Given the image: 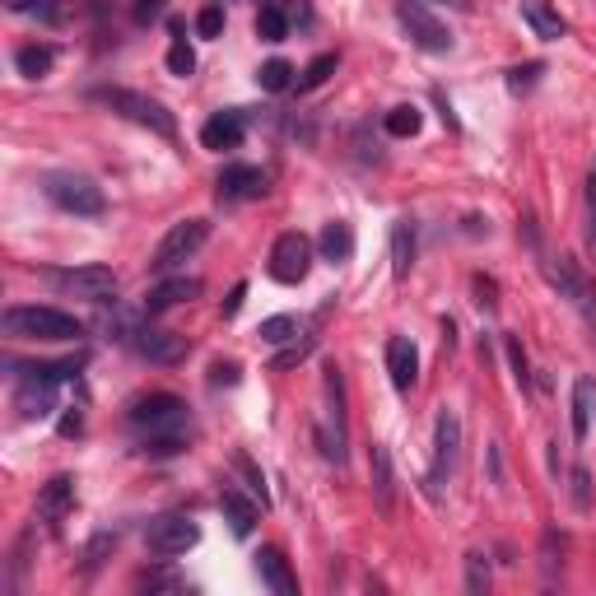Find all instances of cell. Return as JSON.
Here are the masks:
<instances>
[{
  "mask_svg": "<svg viewBox=\"0 0 596 596\" xmlns=\"http://www.w3.org/2000/svg\"><path fill=\"white\" fill-rule=\"evenodd\" d=\"M5 336L14 341H47V345H61V341H80L84 336V322L61 312V308H47V303H19V308H5L0 317Z\"/></svg>",
  "mask_w": 596,
  "mask_h": 596,
  "instance_id": "1",
  "label": "cell"
},
{
  "mask_svg": "<svg viewBox=\"0 0 596 596\" xmlns=\"http://www.w3.org/2000/svg\"><path fill=\"white\" fill-rule=\"evenodd\" d=\"M80 359H65V363H47V369H28L14 387V410L19 419H47L56 410V387L65 378H75Z\"/></svg>",
  "mask_w": 596,
  "mask_h": 596,
  "instance_id": "2",
  "label": "cell"
},
{
  "mask_svg": "<svg viewBox=\"0 0 596 596\" xmlns=\"http://www.w3.org/2000/svg\"><path fill=\"white\" fill-rule=\"evenodd\" d=\"M93 98H98V103H108L112 112L130 117L136 126H149L154 136H163V140L178 136V117L163 108L159 98H149V93H136V89H93Z\"/></svg>",
  "mask_w": 596,
  "mask_h": 596,
  "instance_id": "3",
  "label": "cell"
},
{
  "mask_svg": "<svg viewBox=\"0 0 596 596\" xmlns=\"http://www.w3.org/2000/svg\"><path fill=\"white\" fill-rule=\"evenodd\" d=\"M126 419L136 424L145 438H168V434H182L187 428V401H178L173 391H149L130 406Z\"/></svg>",
  "mask_w": 596,
  "mask_h": 596,
  "instance_id": "4",
  "label": "cell"
},
{
  "mask_svg": "<svg viewBox=\"0 0 596 596\" xmlns=\"http://www.w3.org/2000/svg\"><path fill=\"white\" fill-rule=\"evenodd\" d=\"M206 243H210V219H182V224H173L168 234H163V243L154 247L149 271H154V275H168V271L182 266V261H191Z\"/></svg>",
  "mask_w": 596,
  "mask_h": 596,
  "instance_id": "5",
  "label": "cell"
},
{
  "mask_svg": "<svg viewBox=\"0 0 596 596\" xmlns=\"http://www.w3.org/2000/svg\"><path fill=\"white\" fill-rule=\"evenodd\" d=\"M47 201L56 206V210H65V215H80V219H98L108 210V196H103V187H93L89 178H80V173H56V178H47Z\"/></svg>",
  "mask_w": 596,
  "mask_h": 596,
  "instance_id": "6",
  "label": "cell"
},
{
  "mask_svg": "<svg viewBox=\"0 0 596 596\" xmlns=\"http://www.w3.org/2000/svg\"><path fill=\"white\" fill-rule=\"evenodd\" d=\"M322 396H326V415L317 419V447L326 461H345V396H341V369L331 363L322 378Z\"/></svg>",
  "mask_w": 596,
  "mask_h": 596,
  "instance_id": "7",
  "label": "cell"
},
{
  "mask_svg": "<svg viewBox=\"0 0 596 596\" xmlns=\"http://www.w3.org/2000/svg\"><path fill=\"white\" fill-rule=\"evenodd\" d=\"M457 452H461V419H457V410H438V424H434V471H428V499H438L443 494V480L452 476V466H457Z\"/></svg>",
  "mask_w": 596,
  "mask_h": 596,
  "instance_id": "8",
  "label": "cell"
},
{
  "mask_svg": "<svg viewBox=\"0 0 596 596\" xmlns=\"http://www.w3.org/2000/svg\"><path fill=\"white\" fill-rule=\"evenodd\" d=\"M196 541H201V526H196L191 517H182V513L154 517L149 532H145V545H149L154 559H178V554H187Z\"/></svg>",
  "mask_w": 596,
  "mask_h": 596,
  "instance_id": "9",
  "label": "cell"
},
{
  "mask_svg": "<svg viewBox=\"0 0 596 596\" xmlns=\"http://www.w3.org/2000/svg\"><path fill=\"white\" fill-rule=\"evenodd\" d=\"M312 271V243L298 234V228H289V234H280L271 243V280L280 284H303Z\"/></svg>",
  "mask_w": 596,
  "mask_h": 596,
  "instance_id": "10",
  "label": "cell"
},
{
  "mask_svg": "<svg viewBox=\"0 0 596 596\" xmlns=\"http://www.w3.org/2000/svg\"><path fill=\"white\" fill-rule=\"evenodd\" d=\"M47 280L61 293H75L89 298V303H108L117 293V271L112 266H71V271H47Z\"/></svg>",
  "mask_w": 596,
  "mask_h": 596,
  "instance_id": "11",
  "label": "cell"
},
{
  "mask_svg": "<svg viewBox=\"0 0 596 596\" xmlns=\"http://www.w3.org/2000/svg\"><path fill=\"white\" fill-rule=\"evenodd\" d=\"M396 19H401V28L410 33V43L424 47V52H452V43H457L447 33V24H438L424 10V0H401V5H396Z\"/></svg>",
  "mask_w": 596,
  "mask_h": 596,
  "instance_id": "12",
  "label": "cell"
},
{
  "mask_svg": "<svg viewBox=\"0 0 596 596\" xmlns=\"http://www.w3.org/2000/svg\"><path fill=\"white\" fill-rule=\"evenodd\" d=\"M219 191V206H238V201H261L271 191V173L266 168H252V163H228L215 182Z\"/></svg>",
  "mask_w": 596,
  "mask_h": 596,
  "instance_id": "13",
  "label": "cell"
},
{
  "mask_svg": "<svg viewBox=\"0 0 596 596\" xmlns=\"http://www.w3.org/2000/svg\"><path fill=\"white\" fill-rule=\"evenodd\" d=\"M550 280H554V289L564 293L569 303H573V308L582 312L587 331H591V336H596V284H587V280H582V271L573 266L569 256H559L554 266H550Z\"/></svg>",
  "mask_w": 596,
  "mask_h": 596,
  "instance_id": "14",
  "label": "cell"
},
{
  "mask_svg": "<svg viewBox=\"0 0 596 596\" xmlns=\"http://www.w3.org/2000/svg\"><path fill=\"white\" fill-rule=\"evenodd\" d=\"M130 350L149 363H182L187 359V336L178 331H154V326H140L136 336H130Z\"/></svg>",
  "mask_w": 596,
  "mask_h": 596,
  "instance_id": "15",
  "label": "cell"
},
{
  "mask_svg": "<svg viewBox=\"0 0 596 596\" xmlns=\"http://www.w3.org/2000/svg\"><path fill=\"white\" fill-rule=\"evenodd\" d=\"M243 136H247V117L238 112V108H228V112H215L206 126H201V145L206 149H238L243 145Z\"/></svg>",
  "mask_w": 596,
  "mask_h": 596,
  "instance_id": "16",
  "label": "cell"
},
{
  "mask_svg": "<svg viewBox=\"0 0 596 596\" xmlns=\"http://www.w3.org/2000/svg\"><path fill=\"white\" fill-rule=\"evenodd\" d=\"M387 373H391L396 391H410L419 382V350H415L410 336H391L387 341Z\"/></svg>",
  "mask_w": 596,
  "mask_h": 596,
  "instance_id": "17",
  "label": "cell"
},
{
  "mask_svg": "<svg viewBox=\"0 0 596 596\" xmlns=\"http://www.w3.org/2000/svg\"><path fill=\"white\" fill-rule=\"evenodd\" d=\"M196 293H201V280H196V275H173V280H163V284H154L145 293V312L159 317V312H168L178 303H191Z\"/></svg>",
  "mask_w": 596,
  "mask_h": 596,
  "instance_id": "18",
  "label": "cell"
},
{
  "mask_svg": "<svg viewBox=\"0 0 596 596\" xmlns=\"http://www.w3.org/2000/svg\"><path fill=\"white\" fill-rule=\"evenodd\" d=\"M219 513H224L228 532H234L238 541H247V536H252V526H256V499H247L243 489L224 485V494H219Z\"/></svg>",
  "mask_w": 596,
  "mask_h": 596,
  "instance_id": "19",
  "label": "cell"
},
{
  "mask_svg": "<svg viewBox=\"0 0 596 596\" xmlns=\"http://www.w3.org/2000/svg\"><path fill=\"white\" fill-rule=\"evenodd\" d=\"M256 578L266 582L275 596H298V582H293V573H289V559H284L275 545H261V550H256Z\"/></svg>",
  "mask_w": 596,
  "mask_h": 596,
  "instance_id": "20",
  "label": "cell"
},
{
  "mask_svg": "<svg viewBox=\"0 0 596 596\" xmlns=\"http://www.w3.org/2000/svg\"><path fill=\"white\" fill-rule=\"evenodd\" d=\"M71 504H75V476H52L38 494V517L47 526H56L65 513H71Z\"/></svg>",
  "mask_w": 596,
  "mask_h": 596,
  "instance_id": "21",
  "label": "cell"
},
{
  "mask_svg": "<svg viewBox=\"0 0 596 596\" xmlns=\"http://www.w3.org/2000/svg\"><path fill=\"white\" fill-rule=\"evenodd\" d=\"M522 19H526V28H532L536 38H545V43H559V38L569 33L564 14H559L550 0H522Z\"/></svg>",
  "mask_w": 596,
  "mask_h": 596,
  "instance_id": "22",
  "label": "cell"
},
{
  "mask_svg": "<svg viewBox=\"0 0 596 596\" xmlns=\"http://www.w3.org/2000/svg\"><path fill=\"white\" fill-rule=\"evenodd\" d=\"M317 247H322V261H331V266H341V261H350V256H354V228H350L345 219H331V224L322 228Z\"/></svg>",
  "mask_w": 596,
  "mask_h": 596,
  "instance_id": "23",
  "label": "cell"
},
{
  "mask_svg": "<svg viewBox=\"0 0 596 596\" xmlns=\"http://www.w3.org/2000/svg\"><path fill=\"white\" fill-rule=\"evenodd\" d=\"M591 419H596V378H578L573 382V438L578 443H587Z\"/></svg>",
  "mask_w": 596,
  "mask_h": 596,
  "instance_id": "24",
  "label": "cell"
},
{
  "mask_svg": "<svg viewBox=\"0 0 596 596\" xmlns=\"http://www.w3.org/2000/svg\"><path fill=\"white\" fill-rule=\"evenodd\" d=\"M415 266V224L410 219H396L391 224V275L406 280Z\"/></svg>",
  "mask_w": 596,
  "mask_h": 596,
  "instance_id": "25",
  "label": "cell"
},
{
  "mask_svg": "<svg viewBox=\"0 0 596 596\" xmlns=\"http://www.w3.org/2000/svg\"><path fill=\"white\" fill-rule=\"evenodd\" d=\"M369 480H373V494H378V508L391 513V489H396V480H391V452L378 447V443H373V457H369Z\"/></svg>",
  "mask_w": 596,
  "mask_h": 596,
  "instance_id": "26",
  "label": "cell"
},
{
  "mask_svg": "<svg viewBox=\"0 0 596 596\" xmlns=\"http://www.w3.org/2000/svg\"><path fill=\"white\" fill-rule=\"evenodd\" d=\"M14 65H19V75H28V80H43L52 65H56V47H47V43H28V47H19L14 52Z\"/></svg>",
  "mask_w": 596,
  "mask_h": 596,
  "instance_id": "27",
  "label": "cell"
},
{
  "mask_svg": "<svg viewBox=\"0 0 596 596\" xmlns=\"http://www.w3.org/2000/svg\"><path fill=\"white\" fill-rule=\"evenodd\" d=\"M419 126H424V112L415 108V103H401V108H391L387 117H382V130L391 140H406V136H419Z\"/></svg>",
  "mask_w": 596,
  "mask_h": 596,
  "instance_id": "28",
  "label": "cell"
},
{
  "mask_svg": "<svg viewBox=\"0 0 596 596\" xmlns=\"http://www.w3.org/2000/svg\"><path fill=\"white\" fill-rule=\"evenodd\" d=\"M256 38L261 43H284L289 38V14L280 5H266V10L256 14Z\"/></svg>",
  "mask_w": 596,
  "mask_h": 596,
  "instance_id": "29",
  "label": "cell"
},
{
  "mask_svg": "<svg viewBox=\"0 0 596 596\" xmlns=\"http://www.w3.org/2000/svg\"><path fill=\"white\" fill-rule=\"evenodd\" d=\"M256 336L266 341V345H293V341H298V317H289V312H284V317H266Z\"/></svg>",
  "mask_w": 596,
  "mask_h": 596,
  "instance_id": "30",
  "label": "cell"
},
{
  "mask_svg": "<svg viewBox=\"0 0 596 596\" xmlns=\"http://www.w3.org/2000/svg\"><path fill=\"white\" fill-rule=\"evenodd\" d=\"M168 71L178 75V80H187V75H196V52L187 47V38H182V24H173V47H168Z\"/></svg>",
  "mask_w": 596,
  "mask_h": 596,
  "instance_id": "31",
  "label": "cell"
},
{
  "mask_svg": "<svg viewBox=\"0 0 596 596\" xmlns=\"http://www.w3.org/2000/svg\"><path fill=\"white\" fill-rule=\"evenodd\" d=\"M256 84L261 89H266V93H284L289 84H293V65L289 61H266V65H261V71H256Z\"/></svg>",
  "mask_w": 596,
  "mask_h": 596,
  "instance_id": "32",
  "label": "cell"
},
{
  "mask_svg": "<svg viewBox=\"0 0 596 596\" xmlns=\"http://www.w3.org/2000/svg\"><path fill=\"white\" fill-rule=\"evenodd\" d=\"M336 61H341L336 52H322L317 61H308V71L298 75V89H303V93H308V89H322V84L331 80V71H336Z\"/></svg>",
  "mask_w": 596,
  "mask_h": 596,
  "instance_id": "33",
  "label": "cell"
},
{
  "mask_svg": "<svg viewBox=\"0 0 596 596\" xmlns=\"http://www.w3.org/2000/svg\"><path fill=\"white\" fill-rule=\"evenodd\" d=\"M504 350H508V363H513V382L522 391H532V363H526V350L517 336H504Z\"/></svg>",
  "mask_w": 596,
  "mask_h": 596,
  "instance_id": "34",
  "label": "cell"
},
{
  "mask_svg": "<svg viewBox=\"0 0 596 596\" xmlns=\"http://www.w3.org/2000/svg\"><path fill=\"white\" fill-rule=\"evenodd\" d=\"M234 466L243 471V480H247V489H252V499H256L261 508H266V504H271V494H266V480H261V471L252 466V457H247V452H238V457H234Z\"/></svg>",
  "mask_w": 596,
  "mask_h": 596,
  "instance_id": "35",
  "label": "cell"
},
{
  "mask_svg": "<svg viewBox=\"0 0 596 596\" xmlns=\"http://www.w3.org/2000/svg\"><path fill=\"white\" fill-rule=\"evenodd\" d=\"M541 75H545V65H541V61H526V65H517V71H508V89H513V93H526V89H536Z\"/></svg>",
  "mask_w": 596,
  "mask_h": 596,
  "instance_id": "36",
  "label": "cell"
},
{
  "mask_svg": "<svg viewBox=\"0 0 596 596\" xmlns=\"http://www.w3.org/2000/svg\"><path fill=\"white\" fill-rule=\"evenodd\" d=\"M466 587H471L476 596H485V587H489V564H485V554H480V550L466 554Z\"/></svg>",
  "mask_w": 596,
  "mask_h": 596,
  "instance_id": "37",
  "label": "cell"
},
{
  "mask_svg": "<svg viewBox=\"0 0 596 596\" xmlns=\"http://www.w3.org/2000/svg\"><path fill=\"white\" fill-rule=\"evenodd\" d=\"M312 345H317V336H303V341H293L289 350H280V354H275V363H271V369H293V363H303V359L312 354Z\"/></svg>",
  "mask_w": 596,
  "mask_h": 596,
  "instance_id": "38",
  "label": "cell"
},
{
  "mask_svg": "<svg viewBox=\"0 0 596 596\" xmlns=\"http://www.w3.org/2000/svg\"><path fill=\"white\" fill-rule=\"evenodd\" d=\"M573 508L578 513H591V476H587V466H573Z\"/></svg>",
  "mask_w": 596,
  "mask_h": 596,
  "instance_id": "39",
  "label": "cell"
},
{
  "mask_svg": "<svg viewBox=\"0 0 596 596\" xmlns=\"http://www.w3.org/2000/svg\"><path fill=\"white\" fill-rule=\"evenodd\" d=\"M196 33H201V38H219V33H224V10L206 5L201 14H196Z\"/></svg>",
  "mask_w": 596,
  "mask_h": 596,
  "instance_id": "40",
  "label": "cell"
},
{
  "mask_svg": "<svg viewBox=\"0 0 596 596\" xmlns=\"http://www.w3.org/2000/svg\"><path fill=\"white\" fill-rule=\"evenodd\" d=\"M136 587H140V591H178L182 582H178V573H140Z\"/></svg>",
  "mask_w": 596,
  "mask_h": 596,
  "instance_id": "41",
  "label": "cell"
},
{
  "mask_svg": "<svg viewBox=\"0 0 596 596\" xmlns=\"http://www.w3.org/2000/svg\"><path fill=\"white\" fill-rule=\"evenodd\" d=\"M587 247H596V168L587 173Z\"/></svg>",
  "mask_w": 596,
  "mask_h": 596,
  "instance_id": "42",
  "label": "cell"
},
{
  "mask_svg": "<svg viewBox=\"0 0 596 596\" xmlns=\"http://www.w3.org/2000/svg\"><path fill=\"white\" fill-rule=\"evenodd\" d=\"M494 293H499V284H494V280H485V275H476V303H480L485 312H494V308H499V298H494Z\"/></svg>",
  "mask_w": 596,
  "mask_h": 596,
  "instance_id": "43",
  "label": "cell"
},
{
  "mask_svg": "<svg viewBox=\"0 0 596 596\" xmlns=\"http://www.w3.org/2000/svg\"><path fill=\"white\" fill-rule=\"evenodd\" d=\"M238 382V363H215L210 369V387H234Z\"/></svg>",
  "mask_w": 596,
  "mask_h": 596,
  "instance_id": "44",
  "label": "cell"
},
{
  "mask_svg": "<svg viewBox=\"0 0 596 596\" xmlns=\"http://www.w3.org/2000/svg\"><path fill=\"white\" fill-rule=\"evenodd\" d=\"M243 298H247V284H234V293L224 298V317H238V308H243Z\"/></svg>",
  "mask_w": 596,
  "mask_h": 596,
  "instance_id": "45",
  "label": "cell"
},
{
  "mask_svg": "<svg viewBox=\"0 0 596 596\" xmlns=\"http://www.w3.org/2000/svg\"><path fill=\"white\" fill-rule=\"evenodd\" d=\"M5 5H10L14 14H28V10H47V0H5ZM47 14H52V10H47ZM52 19H56V14H52Z\"/></svg>",
  "mask_w": 596,
  "mask_h": 596,
  "instance_id": "46",
  "label": "cell"
},
{
  "mask_svg": "<svg viewBox=\"0 0 596 596\" xmlns=\"http://www.w3.org/2000/svg\"><path fill=\"white\" fill-rule=\"evenodd\" d=\"M61 434H65V438H71V434H80V410L61 419Z\"/></svg>",
  "mask_w": 596,
  "mask_h": 596,
  "instance_id": "47",
  "label": "cell"
},
{
  "mask_svg": "<svg viewBox=\"0 0 596 596\" xmlns=\"http://www.w3.org/2000/svg\"><path fill=\"white\" fill-rule=\"evenodd\" d=\"M434 5H452V10H471L476 0H434Z\"/></svg>",
  "mask_w": 596,
  "mask_h": 596,
  "instance_id": "48",
  "label": "cell"
}]
</instances>
